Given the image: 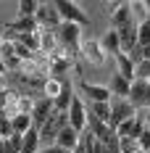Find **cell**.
Instances as JSON below:
<instances>
[{
	"label": "cell",
	"mask_w": 150,
	"mask_h": 153,
	"mask_svg": "<svg viewBox=\"0 0 150 153\" xmlns=\"http://www.w3.org/2000/svg\"><path fill=\"white\" fill-rule=\"evenodd\" d=\"M37 151H40V129L32 127L29 132L24 135V148H21V153H37Z\"/></svg>",
	"instance_id": "19"
},
{
	"label": "cell",
	"mask_w": 150,
	"mask_h": 153,
	"mask_svg": "<svg viewBox=\"0 0 150 153\" xmlns=\"http://www.w3.org/2000/svg\"><path fill=\"white\" fill-rule=\"evenodd\" d=\"M53 5H55V11L61 13V21H66V24H76V27H90L87 13L76 5L74 0H53Z\"/></svg>",
	"instance_id": "3"
},
{
	"label": "cell",
	"mask_w": 150,
	"mask_h": 153,
	"mask_svg": "<svg viewBox=\"0 0 150 153\" xmlns=\"http://www.w3.org/2000/svg\"><path fill=\"white\" fill-rule=\"evenodd\" d=\"M0 82H3V76H0Z\"/></svg>",
	"instance_id": "31"
},
{
	"label": "cell",
	"mask_w": 150,
	"mask_h": 153,
	"mask_svg": "<svg viewBox=\"0 0 150 153\" xmlns=\"http://www.w3.org/2000/svg\"><path fill=\"white\" fill-rule=\"evenodd\" d=\"M108 19H111V27L113 29H121L126 27L129 21H134V13H132V3H113L108 8Z\"/></svg>",
	"instance_id": "6"
},
{
	"label": "cell",
	"mask_w": 150,
	"mask_h": 153,
	"mask_svg": "<svg viewBox=\"0 0 150 153\" xmlns=\"http://www.w3.org/2000/svg\"><path fill=\"white\" fill-rule=\"evenodd\" d=\"M129 103L134 108H150V82L134 79L129 87Z\"/></svg>",
	"instance_id": "7"
},
{
	"label": "cell",
	"mask_w": 150,
	"mask_h": 153,
	"mask_svg": "<svg viewBox=\"0 0 150 153\" xmlns=\"http://www.w3.org/2000/svg\"><path fill=\"white\" fill-rule=\"evenodd\" d=\"M5 71H8V69H5V63H3V58H0V76L5 74Z\"/></svg>",
	"instance_id": "29"
},
{
	"label": "cell",
	"mask_w": 150,
	"mask_h": 153,
	"mask_svg": "<svg viewBox=\"0 0 150 153\" xmlns=\"http://www.w3.org/2000/svg\"><path fill=\"white\" fill-rule=\"evenodd\" d=\"M100 48H103L105 53H111V56H119V53H121L119 32H116V29H108V32H105V37L100 40Z\"/></svg>",
	"instance_id": "15"
},
{
	"label": "cell",
	"mask_w": 150,
	"mask_h": 153,
	"mask_svg": "<svg viewBox=\"0 0 150 153\" xmlns=\"http://www.w3.org/2000/svg\"><path fill=\"white\" fill-rule=\"evenodd\" d=\"M134 79H145V82H150V61H142L134 63Z\"/></svg>",
	"instance_id": "24"
},
{
	"label": "cell",
	"mask_w": 150,
	"mask_h": 153,
	"mask_svg": "<svg viewBox=\"0 0 150 153\" xmlns=\"http://www.w3.org/2000/svg\"><path fill=\"white\" fill-rule=\"evenodd\" d=\"M3 29L16 32V34H32V32H40V27H37L34 19H16V21H8Z\"/></svg>",
	"instance_id": "14"
},
{
	"label": "cell",
	"mask_w": 150,
	"mask_h": 153,
	"mask_svg": "<svg viewBox=\"0 0 150 153\" xmlns=\"http://www.w3.org/2000/svg\"><path fill=\"white\" fill-rule=\"evenodd\" d=\"M137 143H140V151H142V153L150 151V129H148V127H145V129L137 135Z\"/></svg>",
	"instance_id": "27"
},
{
	"label": "cell",
	"mask_w": 150,
	"mask_h": 153,
	"mask_svg": "<svg viewBox=\"0 0 150 153\" xmlns=\"http://www.w3.org/2000/svg\"><path fill=\"white\" fill-rule=\"evenodd\" d=\"M11 124H13V132H16V135H27L32 127H34L32 114H16V116H11Z\"/></svg>",
	"instance_id": "18"
},
{
	"label": "cell",
	"mask_w": 150,
	"mask_h": 153,
	"mask_svg": "<svg viewBox=\"0 0 150 153\" xmlns=\"http://www.w3.org/2000/svg\"><path fill=\"white\" fill-rule=\"evenodd\" d=\"M18 19H34L37 13V8H40V3L37 0H18Z\"/></svg>",
	"instance_id": "22"
},
{
	"label": "cell",
	"mask_w": 150,
	"mask_h": 153,
	"mask_svg": "<svg viewBox=\"0 0 150 153\" xmlns=\"http://www.w3.org/2000/svg\"><path fill=\"white\" fill-rule=\"evenodd\" d=\"M74 85H71V79L69 76H63V87H61L58 98L53 100L55 103V111H61V114H69V108H71V100H74Z\"/></svg>",
	"instance_id": "12"
},
{
	"label": "cell",
	"mask_w": 150,
	"mask_h": 153,
	"mask_svg": "<svg viewBox=\"0 0 150 153\" xmlns=\"http://www.w3.org/2000/svg\"><path fill=\"white\" fill-rule=\"evenodd\" d=\"M0 90H3V82H0Z\"/></svg>",
	"instance_id": "30"
},
{
	"label": "cell",
	"mask_w": 150,
	"mask_h": 153,
	"mask_svg": "<svg viewBox=\"0 0 150 153\" xmlns=\"http://www.w3.org/2000/svg\"><path fill=\"white\" fill-rule=\"evenodd\" d=\"M61 87H63V76H47L42 92H45V98L55 100V98H58V92H61Z\"/></svg>",
	"instance_id": "21"
},
{
	"label": "cell",
	"mask_w": 150,
	"mask_h": 153,
	"mask_svg": "<svg viewBox=\"0 0 150 153\" xmlns=\"http://www.w3.org/2000/svg\"><path fill=\"white\" fill-rule=\"evenodd\" d=\"M116 63H119V74L129 82H134V61L126 56V53H119L116 56Z\"/></svg>",
	"instance_id": "17"
},
{
	"label": "cell",
	"mask_w": 150,
	"mask_h": 153,
	"mask_svg": "<svg viewBox=\"0 0 150 153\" xmlns=\"http://www.w3.org/2000/svg\"><path fill=\"white\" fill-rule=\"evenodd\" d=\"M79 90L87 98V103H108L111 100V90L103 87V85H90V82L79 79Z\"/></svg>",
	"instance_id": "9"
},
{
	"label": "cell",
	"mask_w": 150,
	"mask_h": 153,
	"mask_svg": "<svg viewBox=\"0 0 150 153\" xmlns=\"http://www.w3.org/2000/svg\"><path fill=\"white\" fill-rule=\"evenodd\" d=\"M55 40H58L61 50L69 56V58H74V56H82V27H76V24H61L58 29H55Z\"/></svg>",
	"instance_id": "1"
},
{
	"label": "cell",
	"mask_w": 150,
	"mask_h": 153,
	"mask_svg": "<svg viewBox=\"0 0 150 153\" xmlns=\"http://www.w3.org/2000/svg\"><path fill=\"white\" fill-rule=\"evenodd\" d=\"M16 132H13V124H11V116H0V137L3 140H8V137H13Z\"/></svg>",
	"instance_id": "25"
},
{
	"label": "cell",
	"mask_w": 150,
	"mask_h": 153,
	"mask_svg": "<svg viewBox=\"0 0 150 153\" xmlns=\"http://www.w3.org/2000/svg\"><path fill=\"white\" fill-rule=\"evenodd\" d=\"M132 116H137V108L126 100V98H116V95H111V129L116 132L119 129L121 122H126V119H132Z\"/></svg>",
	"instance_id": "4"
},
{
	"label": "cell",
	"mask_w": 150,
	"mask_h": 153,
	"mask_svg": "<svg viewBox=\"0 0 150 153\" xmlns=\"http://www.w3.org/2000/svg\"><path fill=\"white\" fill-rule=\"evenodd\" d=\"M63 127H69V114L53 111V116L40 127V148H42V145H55V137L61 135Z\"/></svg>",
	"instance_id": "2"
},
{
	"label": "cell",
	"mask_w": 150,
	"mask_h": 153,
	"mask_svg": "<svg viewBox=\"0 0 150 153\" xmlns=\"http://www.w3.org/2000/svg\"><path fill=\"white\" fill-rule=\"evenodd\" d=\"M150 45V19L137 24V48H148Z\"/></svg>",
	"instance_id": "23"
},
{
	"label": "cell",
	"mask_w": 150,
	"mask_h": 153,
	"mask_svg": "<svg viewBox=\"0 0 150 153\" xmlns=\"http://www.w3.org/2000/svg\"><path fill=\"white\" fill-rule=\"evenodd\" d=\"M87 111H90L92 116H98L100 122L111 124V100L108 103H87Z\"/></svg>",
	"instance_id": "20"
},
{
	"label": "cell",
	"mask_w": 150,
	"mask_h": 153,
	"mask_svg": "<svg viewBox=\"0 0 150 153\" xmlns=\"http://www.w3.org/2000/svg\"><path fill=\"white\" fill-rule=\"evenodd\" d=\"M37 153H66V151H63V148H58V145H42Z\"/></svg>",
	"instance_id": "28"
},
{
	"label": "cell",
	"mask_w": 150,
	"mask_h": 153,
	"mask_svg": "<svg viewBox=\"0 0 150 153\" xmlns=\"http://www.w3.org/2000/svg\"><path fill=\"white\" fill-rule=\"evenodd\" d=\"M148 153H150V151H148Z\"/></svg>",
	"instance_id": "32"
},
{
	"label": "cell",
	"mask_w": 150,
	"mask_h": 153,
	"mask_svg": "<svg viewBox=\"0 0 150 153\" xmlns=\"http://www.w3.org/2000/svg\"><path fill=\"white\" fill-rule=\"evenodd\" d=\"M121 153H142L134 137H121Z\"/></svg>",
	"instance_id": "26"
},
{
	"label": "cell",
	"mask_w": 150,
	"mask_h": 153,
	"mask_svg": "<svg viewBox=\"0 0 150 153\" xmlns=\"http://www.w3.org/2000/svg\"><path fill=\"white\" fill-rule=\"evenodd\" d=\"M129 87H132V82H129V79H124V76L116 71L113 79H111V92H113L116 98H126V100H129Z\"/></svg>",
	"instance_id": "16"
},
{
	"label": "cell",
	"mask_w": 150,
	"mask_h": 153,
	"mask_svg": "<svg viewBox=\"0 0 150 153\" xmlns=\"http://www.w3.org/2000/svg\"><path fill=\"white\" fill-rule=\"evenodd\" d=\"M34 21H37V27L45 32H55L63 24L61 21V13L55 11V5L53 3H40V8H37V13H34Z\"/></svg>",
	"instance_id": "5"
},
{
	"label": "cell",
	"mask_w": 150,
	"mask_h": 153,
	"mask_svg": "<svg viewBox=\"0 0 150 153\" xmlns=\"http://www.w3.org/2000/svg\"><path fill=\"white\" fill-rule=\"evenodd\" d=\"M69 127H71L74 132H79V135L87 129V111H84L82 98H74V100H71V108H69Z\"/></svg>",
	"instance_id": "8"
},
{
	"label": "cell",
	"mask_w": 150,
	"mask_h": 153,
	"mask_svg": "<svg viewBox=\"0 0 150 153\" xmlns=\"http://www.w3.org/2000/svg\"><path fill=\"white\" fill-rule=\"evenodd\" d=\"M53 111H55V103H53L50 98H37V100H34V108H32V122H34V127L40 129V127L53 116Z\"/></svg>",
	"instance_id": "10"
},
{
	"label": "cell",
	"mask_w": 150,
	"mask_h": 153,
	"mask_svg": "<svg viewBox=\"0 0 150 153\" xmlns=\"http://www.w3.org/2000/svg\"><path fill=\"white\" fill-rule=\"evenodd\" d=\"M55 145L63 148L66 153H74V148L79 145V132H74L71 127H63V129H61V135L55 137Z\"/></svg>",
	"instance_id": "13"
},
{
	"label": "cell",
	"mask_w": 150,
	"mask_h": 153,
	"mask_svg": "<svg viewBox=\"0 0 150 153\" xmlns=\"http://www.w3.org/2000/svg\"><path fill=\"white\" fill-rule=\"evenodd\" d=\"M82 56H84L87 63H92V66H103L105 63V50L100 48L98 40H84V42H82Z\"/></svg>",
	"instance_id": "11"
}]
</instances>
